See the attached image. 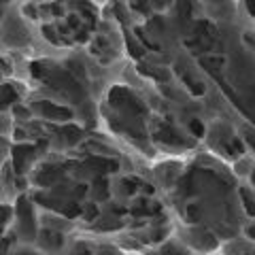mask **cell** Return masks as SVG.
I'll return each instance as SVG.
<instances>
[{"label":"cell","mask_w":255,"mask_h":255,"mask_svg":"<svg viewBox=\"0 0 255 255\" xmlns=\"http://www.w3.org/2000/svg\"><path fill=\"white\" fill-rule=\"evenodd\" d=\"M241 196H243V202H245L247 213H249L251 217H255V200L251 198V191L249 189H241Z\"/></svg>","instance_id":"cell-10"},{"label":"cell","mask_w":255,"mask_h":255,"mask_svg":"<svg viewBox=\"0 0 255 255\" xmlns=\"http://www.w3.org/2000/svg\"><path fill=\"white\" fill-rule=\"evenodd\" d=\"M4 96H2V107H9L11 102H17V90H13L11 85H4Z\"/></svg>","instance_id":"cell-13"},{"label":"cell","mask_w":255,"mask_h":255,"mask_svg":"<svg viewBox=\"0 0 255 255\" xmlns=\"http://www.w3.org/2000/svg\"><path fill=\"white\" fill-rule=\"evenodd\" d=\"M122 185L126 187V194H134V191L138 189V185H142V183L138 179H134V177H128L122 181Z\"/></svg>","instance_id":"cell-16"},{"label":"cell","mask_w":255,"mask_h":255,"mask_svg":"<svg viewBox=\"0 0 255 255\" xmlns=\"http://www.w3.org/2000/svg\"><path fill=\"white\" fill-rule=\"evenodd\" d=\"M109 102L113 105L115 109H122V111H130L132 115H145V105L134 96L130 90L126 87H113L109 94Z\"/></svg>","instance_id":"cell-1"},{"label":"cell","mask_w":255,"mask_h":255,"mask_svg":"<svg viewBox=\"0 0 255 255\" xmlns=\"http://www.w3.org/2000/svg\"><path fill=\"white\" fill-rule=\"evenodd\" d=\"M179 73H181V77H183V81H185V83H187V87L191 90V94H194V96H202V94H204V85H202L200 81H196V79H191L189 75L183 73V70H179Z\"/></svg>","instance_id":"cell-9"},{"label":"cell","mask_w":255,"mask_h":255,"mask_svg":"<svg viewBox=\"0 0 255 255\" xmlns=\"http://www.w3.org/2000/svg\"><path fill=\"white\" fill-rule=\"evenodd\" d=\"M200 64L211 73V70H219L223 64H226V58H223V55H202Z\"/></svg>","instance_id":"cell-6"},{"label":"cell","mask_w":255,"mask_h":255,"mask_svg":"<svg viewBox=\"0 0 255 255\" xmlns=\"http://www.w3.org/2000/svg\"><path fill=\"white\" fill-rule=\"evenodd\" d=\"M15 138L23 140V138H26V132H23V130H15Z\"/></svg>","instance_id":"cell-24"},{"label":"cell","mask_w":255,"mask_h":255,"mask_svg":"<svg viewBox=\"0 0 255 255\" xmlns=\"http://www.w3.org/2000/svg\"><path fill=\"white\" fill-rule=\"evenodd\" d=\"M94 187H96V194H98V198H109V181L107 179H96L94 181Z\"/></svg>","instance_id":"cell-14"},{"label":"cell","mask_w":255,"mask_h":255,"mask_svg":"<svg viewBox=\"0 0 255 255\" xmlns=\"http://www.w3.org/2000/svg\"><path fill=\"white\" fill-rule=\"evenodd\" d=\"M23 13H26L28 17H32V19L38 17V9H36L34 4H26V6H23Z\"/></svg>","instance_id":"cell-21"},{"label":"cell","mask_w":255,"mask_h":255,"mask_svg":"<svg viewBox=\"0 0 255 255\" xmlns=\"http://www.w3.org/2000/svg\"><path fill=\"white\" fill-rule=\"evenodd\" d=\"M41 11L43 13H51V15H62V6L58 2H51V4H43Z\"/></svg>","instance_id":"cell-18"},{"label":"cell","mask_w":255,"mask_h":255,"mask_svg":"<svg viewBox=\"0 0 255 255\" xmlns=\"http://www.w3.org/2000/svg\"><path fill=\"white\" fill-rule=\"evenodd\" d=\"M189 128H191V132H194L196 136H204V126L198 122V119H191V122H189Z\"/></svg>","instance_id":"cell-19"},{"label":"cell","mask_w":255,"mask_h":255,"mask_svg":"<svg viewBox=\"0 0 255 255\" xmlns=\"http://www.w3.org/2000/svg\"><path fill=\"white\" fill-rule=\"evenodd\" d=\"M247 2V9H249L251 15H255V0H245Z\"/></svg>","instance_id":"cell-23"},{"label":"cell","mask_w":255,"mask_h":255,"mask_svg":"<svg viewBox=\"0 0 255 255\" xmlns=\"http://www.w3.org/2000/svg\"><path fill=\"white\" fill-rule=\"evenodd\" d=\"M38 109L43 111L45 117H51V119H62V122H66V119L73 117V111L66 109V107H58V105H51V102L43 100L41 105H38Z\"/></svg>","instance_id":"cell-3"},{"label":"cell","mask_w":255,"mask_h":255,"mask_svg":"<svg viewBox=\"0 0 255 255\" xmlns=\"http://www.w3.org/2000/svg\"><path fill=\"white\" fill-rule=\"evenodd\" d=\"M96 215H98V209H96V204H87L85 209H83V217H85V221H92Z\"/></svg>","instance_id":"cell-20"},{"label":"cell","mask_w":255,"mask_h":255,"mask_svg":"<svg viewBox=\"0 0 255 255\" xmlns=\"http://www.w3.org/2000/svg\"><path fill=\"white\" fill-rule=\"evenodd\" d=\"M155 138L162 142H168V145H185V138H181V134L174 132L172 128H159L155 132Z\"/></svg>","instance_id":"cell-5"},{"label":"cell","mask_w":255,"mask_h":255,"mask_svg":"<svg viewBox=\"0 0 255 255\" xmlns=\"http://www.w3.org/2000/svg\"><path fill=\"white\" fill-rule=\"evenodd\" d=\"M90 168H94L96 172H113L119 168V162L115 159H109V157H92L90 162H87Z\"/></svg>","instance_id":"cell-4"},{"label":"cell","mask_w":255,"mask_h":255,"mask_svg":"<svg viewBox=\"0 0 255 255\" xmlns=\"http://www.w3.org/2000/svg\"><path fill=\"white\" fill-rule=\"evenodd\" d=\"M43 34H45L47 41H51V43H55V45L66 43V41H64V38H60V36H58V30L51 28V26H43Z\"/></svg>","instance_id":"cell-11"},{"label":"cell","mask_w":255,"mask_h":255,"mask_svg":"<svg viewBox=\"0 0 255 255\" xmlns=\"http://www.w3.org/2000/svg\"><path fill=\"white\" fill-rule=\"evenodd\" d=\"M45 172H41V174H38V177H36V181L38 183H41V185H51V183L55 181V179H58V168H49V166H47V168H43Z\"/></svg>","instance_id":"cell-8"},{"label":"cell","mask_w":255,"mask_h":255,"mask_svg":"<svg viewBox=\"0 0 255 255\" xmlns=\"http://www.w3.org/2000/svg\"><path fill=\"white\" fill-rule=\"evenodd\" d=\"M30 73H32V77H34V79H45L47 73H51V64L45 62V60L32 62V64H30Z\"/></svg>","instance_id":"cell-7"},{"label":"cell","mask_w":255,"mask_h":255,"mask_svg":"<svg viewBox=\"0 0 255 255\" xmlns=\"http://www.w3.org/2000/svg\"><path fill=\"white\" fill-rule=\"evenodd\" d=\"M126 43H128V49H130V53L134 55V58H140V55H142V47L134 43L132 34H126Z\"/></svg>","instance_id":"cell-15"},{"label":"cell","mask_w":255,"mask_h":255,"mask_svg":"<svg viewBox=\"0 0 255 255\" xmlns=\"http://www.w3.org/2000/svg\"><path fill=\"white\" fill-rule=\"evenodd\" d=\"M185 217H187L189 221H198V209H196V206H187Z\"/></svg>","instance_id":"cell-22"},{"label":"cell","mask_w":255,"mask_h":255,"mask_svg":"<svg viewBox=\"0 0 255 255\" xmlns=\"http://www.w3.org/2000/svg\"><path fill=\"white\" fill-rule=\"evenodd\" d=\"M247 234H249L251 238H255V228H249V230H247Z\"/></svg>","instance_id":"cell-26"},{"label":"cell","mask_w":255,"mask_h":255,"mask_svg":"<svg viewBox=\"0 0 255 255\" xmlns=\"http://www.w3.org/2000/svg\"><path fill=\"white\" fill-rule=\"evenodd\" d=\"M253 185H255V172H253Z\"/></svg>","instance_id":"cell-27"},{"label":"cell","mask_w":255,"mask_h":255,"mask_svg":"<svg viewBox=\"0 0 255 255\" xmlns=\"http://www.w3.org/2000/svg\"><path fill=\"white\" fill-rule=\"evenodd\" d=\"M247 142H249V145L255 149V136H253V134H249V132H247Z\"/></svg>","instance_id":"cell-25"},{"label":"cell","mask_w":255,"mask_h":255,"mask_svg":"<svg viewBox=\"0 0 255 255\" xmlns=\"http://www.w3.org/2000/svg\"><path fill=\"white\" fill-rule=\"evenodd\" d=\"M226 151H228L230 155H241L243 151H245V147H243V142L238 140V138H230L228 145H226Z\"/></svg>","instance_id":"cell-12"},{"label":"cell","mask_w":255,"mask_h":255,"mask_svg":"<svg viewBox=\"0 0 255 255\" xmlns=\"http://www.w3.org/2000/svg\"><path fill=\"white\" fill-rule=\"evenodd\" d=\"M136 36L140 38L142 43H145V47H149V49H155V51H159V45H157V43H153V41H149L147 34H145V30H142V28H136Z\"/></svg>","instance_id":"cell-17"},{"label":"cell","mask_w":255,"mask_h":255,"mask_svg":"<svg viewBox=\"0 0 255 255\" xmlns=\"http://www.w3.org/2000/svg\"><path fill=\"white\" fill-rule=\"evenodd\" d=\"M34 155V147L32 145H17L13 149V164H15V172L21 174L23 170H26V164L28 159Z\"/></svg>","instance_id":"cell-2"}]
</instances>
